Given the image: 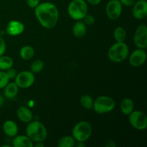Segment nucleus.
Listing matches in <instances>:
<instances>
[{
    "label": "nucleus",
    "mask_w": 147,
    "mask_h": 147,
    "mask_svg": "<svg viewBox=\"0 0 147 147\" xmlns=\"http://www.w3.org/2000/svg\"><path fill=\"white\" fill-rule=\"evenodd\" d=\"M107 146H109V147H115L116 146V144H114V142H112V141H111V142H109L107 144Z\"/></svg>",
    "instance_id": "nucleus-35"
},
{
    "label": "nucleus",
    "mask_w": 147,
    "mask_h": 147,
    "mask_svg": "<svg viewBox=\"0 0 147 147\" xmlns=\"http://www.w3.org/2000/svg\"><path fill=\"white\" fill-rule=\"evenodd\" d=\"M14 65V61L10 57L7 55L0 56V70H7Z\"/></svg>",
    "instance_id": "nucleus-23"
},
{
    "label": "nucleus",
    "mask_w": 147,
    "mask_h": 147,
    "mask_svg": "<svg viewBox=\"0 0 147 147\" xmlns=\"http://www.w3.org/2000/svg\"><path fill=\"white\" fill-rule=\"evenodd\" d=\"M146 52L144 49L137 48L134 50L129 56V64L134 67H139L146 62Z\"/></svg>",
    "instance_id": "nucleus-11"
},
{
    "label": "nucleus",
    "mask_w": 147,
    "mask_h": 147,
    "mask_svg": "<svg viewBox=\"0 0 147 147\" xmlns=\"http://www.w3.org/2000/svg\"><path fill=\"white\" fill-rule=\"evenodd\" d=\"M76 144V140L72 136H65L57 141L58 147H73Z\"/></svg>",
    "instance_id": "nucleus-21"
},
{
    "label": "nucleus",
    "mask_w": 147,
    "mask_h": 147,
    "mask_svg": "<svg viewBox=\"0 0 147 147\" xmlns=\"http://www.w3.org/2000/svg\"><path fill=\"white\" fill-rule=\"evenodd\" d=\"M24 24L18 20H11L7 24L6 27V32L9 35L17 36L21 34L24 31Z\"/></svg>",
    "instance_id": "nucleus-13"
},
{
    "label": "nucleus",
    "mask_w": 147,
    "mask_h": 147,
    "mask_svg": "<svg viewBox=\"0 0 147 147\" xmlns=\"http://www.w3.org/2000/svg\"><path fill=\"white\" fill-rule=\"evenodd\" d=\"M6 51V43L4 39L0 36V56L4 54Z\"/></svg>",
    "instance_id": "nucleus-30"
},
{
    "label": "nucleus",
    "mask_w": 147,
    "mask_h": 147,
    "mask_svg": "<svg viewBox=\"0 0 147 147\" xmlns=\"http://www.w3.org/2000/svg\"><path fill=\"white\" fill-rule=\"evenodd\" d=\"M132 8V15L136 20H144L147 16L146 0H139L135 2Z\"/></svg>",
    "instance_id": "nucleus-12"
},
{
    "label": "nucleus",
    "mask_w": 147,
    "mask_h": 147,
    "mask_svg": "<svg viewBox=\"0 0 147 147\" xmlns=\"http://www.w3.org/2000/svg\"><path fill=\"white\" fill-rule=\"evenodd\" d=\"M120 2L121 3V4L125 7H132L134 4H135V2L136 1V0H119Z\"/></svg>",
    "instance_id": "nucleus-31"
},
{
    "label": "nucleus",
    "mask_w": 147,
    "mask_h": 147,
    "mask_svg": "<svg viewBox=\"0 0 147 147\" xmlns=\"http://www.w3.org/2000/svg\"><path fill=\"white\" fill-rule=\"evenodd\" d=\"M93 101H94V100L91 97V96H90L89 94L83 95L80 99V103L82 107L84 108L85 109H87V110L93 109Z\"/></svg>",
    "instance_id": "nucleus-22"
},
{
    "label": "nucleus",
    "mask_w": 147,
    "mask_h": 147,
    "mask_svg": "<svg viewBox=\"0 0 147 147\" xmlns=\"http://www.w3.org/2000/svg\"><path fill=\"white\" fill-rule=\"evenodd\" d=\"M129 55V49L124 42H118L111 45L108 51V57L113 63H120L124 61Z\"/></svg>",
    "instance_id": "nucleus-3"
},
{
    "label": "nucleus",
    "mask_w": 147,
    "mask_h": 147,
    "mask_svg": "<svg viewBox=\"0 0 147 147\" xmlns=\"http://www.w3.org/2000/svg\"><path fill=\"white\" fill-rule=\"evenodd\" d=\"M44 68V63L41 60H36L30 65V71L34 74L39 73Z\"/></svg>",
    "instance_id": "nucleus-25"
},
{
    "label": "nucleus",
    "mask_w": 147,
    "mask_h": 147,
    "mask_svg": "<svg viewBox=\"0 0 147 147\" xmlns=\"http://www.w3.org/2000/svg\"><path fill=\"white\" fill-rule=\"evenodd\" d=\"M4 103V98L2 95L0 94V107L3 106V104Z\"/></svg>",
    "instance_id": "nucleus-34"
},
{
    "label": "nucleus",
    "mask_w": 147,
    "mask_h": 147,
    "mask_svg": "<svg viewBox=\"0 0 147 147\" xmlns=\"http://www.w3.org/2000/svg\"><path fill=\"white\" fill-rule=\"evenodd\" d=\"M6 74H7V77L9 80H12V79L15 78V77L17 75V72L15 69L12 68V67L9 68L8 70H6Z\"/></svg>",
    "instance_id": "nucleus-28"
},
{
    "label": "nucleus",
    "mask_w": 147,
    "mask_h": 147,
    "mask_svg": "<svg viewBox=\"0 0 147 147\" xmlns=\"http://www.w3.org/2000/svg\"><path fill=\"white\" fill-rule=\"evenodd\" d=\"M2 146V147H5V146H7V147H10L11 146H10V145H5V144H4V145H2V146Z\"/></svg>",
    "instance_id": "nucleus-36"
},
{
    "label": "nucleus",
    "mask_w": 147,
    "mask_h": 147,
    "mask_svg": "<svg viewBox=\"0 0 147 147\" xmlns=\"http://www.w3.org/2000/svg\"><path fill=\"white\" fill-rule=\"evenodd\" d=\"M129 121L136 130L144 131L147 128V116L142 111L134 110L129 115Z\"/></svg>",
    "instance_id": "nucleus-7"
},
{
    "label": "nucleus",
    "mask_w": 147,
    "mask_h": 147,
    "mask_svg": "<svg viewBox=\"0 0 147 147\" xmlns=\"http://www.w3.org/2000/svg\"><path fill=\"white\" fill-rule=\"evenodd\" d=\"M9 81V79L7 77L6 72L4 70H0V89H2L7 85Z\"/></svg>",
    "instance_id": "nucleus-26"
},
{
    "label": "nucleus",
    "mask_w": 147,
    "mask_h": 147,
    "mask_svg": "<svg viewBox=\"0 0 147 147\" xmlns=\"http://www.w3.org/2000/svg\"><path fill=\"white\" fill-rule=\"evenodd\" d=\"M26 3L30 8L34 9L39 4L40 0H25Z\"/></svg>",
    "instance_id": "nucleus-29"
},
{
    "label": "nucleus",
    "mask_w": 147,
    "mask_h": 147,
    "mask_svg": "<svg viewBox=\"0 0 147 147\" xmlns=\"http://www.w3.org/2000/svg\"><path fill=\"white\" fill-rule=\"evenodd\" d=\"M15 83L19 88H28L31 87L34 83V74L30 70H23L17 73L15 77Z\"/></svg>",
    "instance_id": "nucleus-9"
},
{
    "label": "nucleus",
    "mask_w": 147,
    "mask_h": 147,
    "mask_svg": "<svg viewBox=\"0 0 147 147\" xmlns=\"http://www.w3.org/2000/svg\"><path fill=\"white\" fill-rule=\"evenodd\" d=\"M67 13L73 20H82L88 14V4L86 0H72L67 7Z\"/></svg>",
    "instance_id": "nucleus-4"
},
{
    "label": "nucleus",
    "mask_w": 147,
    "mask_h": 147,
    "mask_svg": "<svg viewBox=\"0 0 147 147\" xmlns=\"http://www.w3.org/2000/svg\"><path fill=\"white\" fill-rule=\"evenodd\" d=\"M121 111L122 113L125 116H129L134 111V103L133 100L129 98H125L121 102L120 105Z\"/></svg>",
    "instance_id": "nucleus-19"
},
{
    "label": "nucleus",
    "mask_w": 147,
    "mask_h": 147,
    "mask_svg": "<svg viewBox=\"0 0 147 147\" xmlns=\"http://www.w3.org/2000/svg\"><path fill=\"white\" fill-rule=\"evenodd\" d=\"M34 15L41 26L50 30L55 27L59 20V11L53 3H40L34 8Z\"/></svg>",
    "instance_id": "nucleus-1"
},
{
    "label": "nucleus",
    "mask_w": 147,
    "mask_h": 147,
    "mask_svg": "<svg viewBox=\"0 0 147 147\" xmlns=\"http://www.w3.org/2000/svg\"><path fill=\"white\" fill-rule=\"evenodd\" d=\"M26 134L32 142H43L47 137L45 126L38 121H32L26 127Z\"/></svg>",
    "instance_id": "nucleus-2"
},
{
    "label": "nucleus",
    "mask_w": 147,
    "mask_h": 147,
    "mask_svg": "<svg viewBox=\"0 0 147 147\" xmlns=\"http://www.w3.org/2000/svg\"><path fill=\"white\" fill-rule=\"evenodd\" d=\"M17 116L19 120L23 123H30L33 119L32 112L30 109L25 106H21L17 109Z\"/></svg>",
    "instance_id": "nucleus-15"
},
{
    "label": "nucleus",
    "mask_w": 147,
    "mask_h": 147,
    "mask_svg": "<svg viewBox=\"0 0 147 147\" xmlns=\"http://www.w3.org/2000/svg\"><path fill=\"white\" fill-rule=\"evenodd\" d=\"M82 20H83V22L86 24V25H92V24H94L95 21H96L95 17H93L92 14H86V15L83 17V19Z\"/></svg>",
    "instance_id": "nucleus-27"
},
{
    "label": "nucleus",
    "mask_w": 147,
    "mask_h": 147,
    "mask_svg": "<svg viewBox=\"0 0 147 147\" xmlns=\"http://www.w3.org/2000/svg\"><path fill=\"white\" fill-rule=\"evenodd\" d=\"M35 147H44L45 144H43L42 142H36V144L34 145Z\"/></svg>",
    "instance_id": "nucleus-33"
},
{
    "label": "nucleus",
    "mask_w": 147,
    "mask_h": 147,
    "mask_svg": "<svg viewBox=\"0 0 147 147\" xmlns=\"http://www.w3.org/2000/svg\"><path fill=\"white\" fill-rule=\"evenodd\" d=\"M20 88L17 86L15 82L8 83L7 86L4 88V97L9 99H12L15 97L19 92Z\"/></svg>",
    "instance_id": "nucleus-18"
},
{
    "label": "nucleus",
    "mask_w": 147,
    "mask_h": 147,
    "mask_svg": "<svg viewBox=\"0 0 147 147\" xmlns=\"http://www.w3.org/2000/svg\"><path fill=\"white\" fill-rule=\"evenodd\" d=\"M116 107V102L109 96H100L93 101V109L98 114H104L112 111Z\"/></svg>",
    "instance_id": "nucleus-5"
},
{
    "label": "nucleus",
    "mask_w": 147,
    "mask_h": 147,
    "mask_svg": "<svg viewBox=\"0 0 147 147\" xmlns=\"http://www.w3.org/2000/svg\"><path fill=\"white\" fill-rule=\"evenodd\" d=\"M102 0H86V2H88V4H90V5L93 6H96L98 5L100 2H101Z\"/></svg>",
    "instance_id": "nucleus-32"
},
{
    "label": "nucleus",
    "mask_w": 147,
    "mask_h": 147,
    "mask_svg": "<svg viewBox=\"0 0 147 147\" xmlns=\"http://www.w3.org/2000/svg\"><path fill=\"white\" fill-rule=\"evenodd\" d=\"M113 37L116 42H124L126 37V30L121 26L117 27L113 31Z\"/></svg>",
    "instance_id": "nucleus-24"
},
{
    "label": "nucleus",
    "mask_w": 147,
    "mask_h": 147,
    "mask_svg": "<svg viewBox=\"0 0 147 147\" xmlns=\"http://www.w3.org/2000/svg\"><path fill=\"white\" fill-rule=\"evenodd\" d=\"M134 44L137 48H147V27L145 24H142L136 27L134 34Z\"/></svg>",
    "instance_id": "nucleus-8"
},
{
    "label": "nucleus",
    "mask_w": 147,
    "mask_h": 147,
    "mask_svg": "<svg viewBox=\"0 0 147 147\" xmlns=\"http://www.w3.org/2000/svg\"><path fill=\"white\" fill-rule=\"evenodd\" d=\"M34 55V50L32 47L29 45L23 46L20 50V56L24 60H31Z\"/></svg>",
    "instance_id": "nucleus-20"
},
{
    "label": "nucleus",
    "mask_w": 147,
    "mask_h": 147,
    "mask_svg": "<svg viewBox=\"0 0 147 147\" xmlns=\"http://www.w3.org/2000/svg\"><path fill=\"white\" fill-rule=\"evenodd\" d=\"M12 146L14 147H32L33 142L26 135H19L13 138Z\"/></svg>",
    "instance_id": "nucleus-16"
},
{
    "label": "nucleus",
    "mask_w": 147,
    "mask_h": 147,
    "mask_svg": "<svg viewBox=\"0 0 147 147\" xmlns=\"http://www.w3.org/2000/svg\"><path fill=\"white\" fill-rule=\"evenodd\" d=\"M123 5L119 0H110L106 5V14L111 20H118L122 13Z\"/></svg>",
    "instance_id": "nucleus-10"
},
{
    "label": "nucleus",
    "mask_w": 147,
    "mask_h": 147,
    "mask_svg": "<svg viewBox=\"0 0 147 147\" xmlns=\"http://www.w3.org/2000/svg\"><path fill=\"white\" fill-rule=\"evenodd\" d=\"M2 129L4 133L9 137L14 138L18 134V126L14 121H6L3 123Z\"/></svg>",
    "instance_id": "nucleus-14"
},
{
    "label": "nucleus",
    "mask_w": 147,
    "mask_h": 147,
    "mask_svg": "<svg viewBox=\"0 0 147 147\" xmlns=\"http://www.w3.org/2000/svg\"><path fill=\"white\" fill-rule=\"evenodd\" d=\"M92 126L89 122L82 121L76 123L72 131V136L76 142H85L92 134Z\"/></svg>",
    "instance_id": "nucleus-6"
},
{
    "label": "nucleus",
    "mask_w": 147,
    "mask_h": 147,
    "mask_svg": "<svg viewBox=\"0 0 147 147\" xmlns=\"http://www.w3.org/2000/svg\"><path fill=\"white\" fill-rule=\"evenodd\" d=\"M87 32L86 24L81 20H78L75 23L73 27V34L77 38H81L84 37Z\"/></svg>",
    "instance_id": "nucleus-17"
}]
</instances>
